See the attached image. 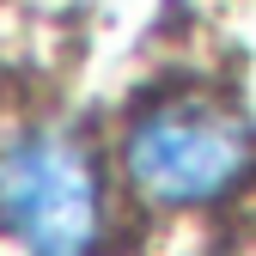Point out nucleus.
<instances>
[{
    "label": "nucleus",
    "instance_id": "f257e3e1",
    "mask_svg": "<svg viewBox=\"0 0 256 256\" xmlns=\"http://www.w3.org/2000/svg\"><path fill=\"white\" fill-rule=\"evenodd\" d=\"M256 171V128L214 98H152L122 128V177L152 208H208Z\"/></svg>",
    "mask_w": 256,
    "mask_h": 256
},
{
    "label": "nucleus",
    "instance_id": "f03ea898",
    "mask_svg": "<svg viewBox=\"0 0 256 256\" xmlns=\"http://www.w3.org/2000/svg\"><path fill=\"white\" fill-rule=\"evenodd\" d=\"M0 232L30 256H98L104 189L74 134L30 122L0 140Z\"/></svg>",
    "mask_w": 256,
    "mask_h": 256
}]
</instances>
